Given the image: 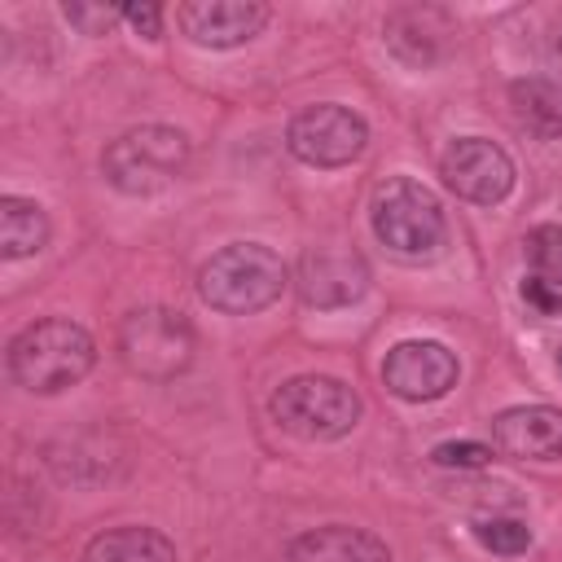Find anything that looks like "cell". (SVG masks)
I'll return each instance as SVG.
<instances>
[{"instance_id": "6da1fadb", "label": "cell", "mask_w": 562, "mask_h": 562, "mask_svg": "<svg viewBox=\"0 0 562 562\" xmlns=\"http://www.w3.org/2000/svg\"><path fill=\"white\" fill-rule=\"evenodd\" d=\"M92 360H97L92 334L61 316L35 321L9 342V373L31 395H57L75 386L92 369Z\"/></svg>"}, {"instance_id": "7a4b0ae2", "label": "cell", "mask_w": 562, "mask_h": 562, "mask_svg": "<svg viewBox=\"0 0 562 562\" xmlns=\"http://www.w3.org/2000/svg\"><path fill=\"white\" fill-rule=\"evenodd\" d=\"M281 290H285V263L277 250H268L259 241L224 246L198 272V294L215 312H228V316L263 312L268 303L281 299Z\"/></svg>"}, {"instance_id": "3957f363", "label": "cell", "mask_w": 562, "mask_h": 562, "mask_svg": "<svg viewBox=\"0 0 562 562\" xmlns=\"http://www.w3.org/2000/svg\"><path fill=\"white\" fill-rule=\"evenodd\" d=\"M189 162V140L184 132L176 127H162V123H145V127H132L123 136H114L101 154V171L105 180L127 193V198H149V193H162L167 184L180 180Z\"/></svg>"}, {"instance_id": "277c9868", "label": "cell", "mask_w": 562, "mask_h": 562, "mask_svg": "<svg viewBox=\"0 0 562 562\" xmlns=\"http://www.w3.org/2000/svg\"><path fill=\"white\" fill-rule=\"evenodd\" d=\"M369 220H373L378 241L386 250H395L400 259H430V255H439V246L448 237L439 198L408 176H391L386 184H378Z\"/></svg>"}, {"instance_id": "5b68a950", "label": "cell", "mask_w": 562, "mask_h": 562, "mask_svg": "<svg viewBox=\"0 0 562 562\" xmlns=\"http://www.w3.org/2000/svg\"><path fill=\"white\" fill-rule=\"evenodd\" d=\"M268 408H272V422L299 439H342L360 422V395L347 382L321 378V373L281 382Z\"/></svg>"}, {"instance_id": "8992f818", "label": "cell", "mask_w": 562, "mask_h": 562, "mask_svg": "<svg viewBox=\"0 0 562 562\" xmlns=\"http://www.w3.org/2000/svg\"><path fill=\"white\" fill-rule=\"evenodd\" d=\"M193 325L176 307H136L119 325V351L132 373L149 382H171L193 360Z\"/></svg>"}, {"instance_id": "52a82bcc", "label": "cell", "mask_w": 562, "mask_h": 562, "mask_svg": "<svg viewBox=\"0 0 562 562\" xmlns=\"http://www.w3.org/2000/svg\"><path fill=\"white\" fill-rule=\"evenodd\" d=\"M364 140H369V127L356 110L338 105V101H321V105H307L290 119L285 127V145L299 162L307 167H347L364 154Z\"/></svg>"}, {"instance_id": "ba28073f", "label": "cell", "mask_w": 562, "mask_h": 562, "mask_svg": "<svg viewBox=\"0 0 562 562\" xmlns=\"http://www.w3.org/2000/svg\"><path fill=\"white\" fill-rule=\"evenodd\" d=\"M382 382H386L391 395H400L408 404L443 400L457 386V356L435 338L395 342L382 360Z\"/></svg>"}, {"instance_id": "9c48e42d", "label": "cell", "mask_w": 562, "mask_h": 562, "mask_svg": "<svg viewBox=\"0 0 562 562\" xmlns=\"http://www.w3.org/2000/svg\"><path fill=\"white\" fill-rule=\"evenodd\" d=\"M439 171L457 198L479 202V206H492V202L509 198V189H514V158L496 140H483V136L452 140Z\"/></svg>"}, {"instance_id": "30bf717a", "label": "cell", "mask_w": 562, "mask_h": 562, "mask_svg": "<svg viewBox=\"0 0 562 562\" xmlns=\"http://www.w3.org/2000/svg\"><path fill=\"white\" fill-rule=\"evenodd\" d=\"M176 22L202 48H237L263 31L268 4H259V0H189L176 9Z\"/></svg>"}, {"instance_id": "8fae6325", "label": "cell", "mask_w": 562, "mask_h": 562, "mask_svg": "<svg viewBox=\"0 0 562 562\" xmlns=\"http://www.w3.org/2000/svg\"><path fill=\"white\" fill-rule=\"evenodd\" d=\"M369 290V263L356 250H307L299 259V294L312 307H347Z\"/></svg>"}, {"instance_id": "7c38bea8", "label": "cell", "mask_w": 562, "mask_h": 562, "mask_svg": "<svg viewBox=\"0 0 562 562\" xmlns=\"http://www.w3.org/2000/svg\"><path fill=\"white\" fill-rule=\"evenodd\" d=\"M492 443L518 461H562V408L553 404H518L496 413Z\"/></svg>"}, {"instance_id": "4fadbf2b", "label": "cell", "mask_w": 562, "mask_h": 562, "mask_svg": "<svg viewBox=\"0 0 562 562\" xmlns=\"http://www.w3.org/2000/svg\"><path fill=\"white\" fill-rule=\"evenodd\" d=\"M285 562H391V549L373 531L329 522L294 536L285 549Z\"/></svg>"}, {"instance_id": "5bb4252c", "label": "cell", "mask_w": 562, "mask_h": 562, "mask_svg": "<svg viewBox=\"0 0 562 562\" xmlns=\"http://www.w3.org/2000/svg\"><path fill=\"white\" fill-rule=\"evenodd\" d=\"M509 105H514L518 127H527L531 136H540V140L562 136V83L540 79V75L514 79L509 83Z\"/></svg>"}, {"instance_id": "9a60e30c", "label": "cell", "mask_w": 562, "mask_h": 562, "mask_svg": "<svg viewBox=\"0 0 562 562\" xmlns=\"http://www.w3.org/2000/svg\"><path fill=\"white\" fill-rule=\"evenodd\" d=\"M83 562H176V544L154 527H110L88 540Z\"/></svg>"}, {"instance_id": "2e32d148", "label": "cell", "mask_w": 562, "mask_h": 562, "mask_svg": "<svg viewBox=\"0 0 562 562\" xmlns=\"http://www.w3.org/2000/svg\"><path fill=\"white\" fill-rule=\"evenodd\" d=\"M48 241V215L31 198H0V255L4 259H26L40 255Z\"/></svg>"}, {"instance_id": "e0dca14e", "label": "cell", "mask_w": 562, "mask_h": 562, "mask_svg": "<svg viewBox=\"0 0 562 562\" xmlns=\"http://www.w3.org/2000/svg\"><path fill=\"white\" fill-rule=\"evenodd\" d=\"M439 35H443V26L430 9H400L386 18V44L408 66H430L439 57Z\"/></svg>"}, {"instance_id": "ac0fdd59", "label": "cell", "mask_w": 562, "mask_h": 562, "mask_svg": "<svg viewBox=\"0 0 562 562\" xmlns=\"http://www.w3.org/2000/svg\"><path fill=\"white\" fill-rule=\"evenodd\" d=\"M522 250H527V263L536 268V277H544L562 290V224H536L527 233Z\"/></svg>"}, {"instance_id": "d6986e66", "label": "cell", "mask_w": 562, "mask_h": 562, "mask_svg": "<svg viewBox=\"0 0 562 562\" xmlns=\"http://www.w3.org/2000/svg\"><path fill=\"white\" fill-rule=\"evenodd\" d=\"M474 540L492 553H527L531 549V527L518 518H479L474 522Z\"/></svg>"}, {"instance_id": "ffe728a7", "label": "cell", "mask_w": 562, "mask_h": 562, "mask_svg": "<svg viewBox=\"0 0 562 562\" xmlns=\"http://www.w3.org/2000/svg\"><path fill=\"white\" fill-rule=\"evenodd\" d=\"M430 461L443 465V470H483L492 461V448L474 443V439H448V443H435Z\"/></svg>"}, {"instance_id": "44dd1931", "label": "cell", "mask_w": 562, "mask_h": 562, "mask_svg": "<svg viewBox=\"0 0 562 562\" xmlns=\"http://www.w3.org/2000/svg\"><path fill=\"white\" fill-rule=\"evenodd\" d=\"M61 13H66V22H75L83 35H105V31L123 18V9H110V4H61Z\"/></svg>"}, {"instance_id": "7402d4cb", "label": "cell", "mask_w": 562, "mask_h": 562, "mask_svg": "<svg viewBox=\"0 0 562 562\" xmlns=\"http://www.w3.org/2000/svg\"><path fill=\"white\" fill-rule=\"evenodd\" d=\"M518 294H522V303L536 312V316H553V312H562V290L553 285V281H544V277H527L522 285H518Z\"/></svg>"}, {"instance_id": "603a6c76", "label": "cell", "mask_w": 562, "mask_h": 562, "mask_svg": "<svg viewBox=\"0 0 562 562\" xmlns=\"http://www.w3.org/2000/svg\"><path fill=\"white\" fill-rule=\"evenodd\" d=\"M123 18H127L145 40H154V35L162 31V9H158V4H123Z\"/></svg>"}, {"instance_id": "cb8c5ba5", "label": "cell", "mask_w": 562, "mask_h": 562, "mask_svg": "<svg viewBox=\"0 0 562 562\" xmlns=\"http://www.w3.org/2000/svg\"><path fill=\"white\" fill-rule=\"evenodd\" d=\"M558 53H562V22H558Z\"/></svg>"}, {"instance_id": "d4e9b609", "label": "cell", "mask_w": 562, "mask_h": 562, "mask_svg": "<svg viewBox=\"0 0 562 562\" xmlns=\"http://www.w3.org/2000/svg\"><path fill=\"white\" fill-rule=\"evenodd\" d=\"M558 369H562V356H558Z\"/></svg>"}]
</instances>
